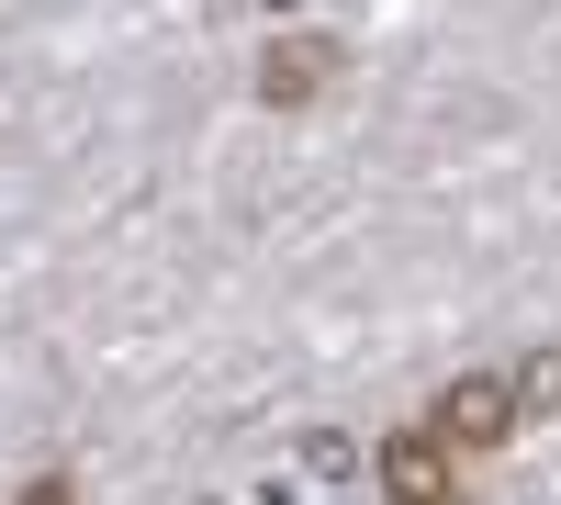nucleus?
Instances as JSON below:
<instances>
[{
  "label": "nucleus",
  "mask_w": 561,
  "mask_h": 505,
  "mask_svg": "<svg viewBox=\"0 0 561 505\" xmlns=\"http://www.w3.org/2000/svg\"><path fill=\"white\" fill-rule=\"evenodd\" d=\"M517 416H528V404H517V382H494V371H460V382L427 404V438L460 461V449H505V438H517Z\"/></svg>",
  "instance_id": "obj_1"
},
{
  "label": "nucleus",
  "mask_w": 561,
  "mask_h": 505,
  "mask_svg": "<svg viewBox=\"0 0 561 505\" xmlns=\"http://www.w3.org/2000/svg\"><path fill=\"white\" fill-rule=\"evenodd\" d=\"M370 472H382V494H393V505H460V472H449V449H438L427 427L382 438V461H370Z\"/></svg>",
  "instance_id": "obj_2"
},
{
  "label": "nucleus",
  "mask_w": 561,
  "mask_h": 505,
  "mask_svg": "<svg viewBox=\"0 0 561 505\" xmlns=\"http://www.w3.org/2000/svg\"><path fill=\"white\" fill-rule=\"evenodd\" d=\"M325 79H337V34H280L270 57H259V102L270 113H304Z\"/></svg>",
  "instance_id": "obj_3"
},
{
  "label": "nucleus",
  "mask_w": 561,
  "mask_h": 505,
  "mask_svg": "<svg viewBox=\"0 0 561 505\" xmlns=\"http://www.w3.org/2000/svg\"><path fill=\"white\" fill-rule=\"evenodd\" d=\"M517 404H561V359H528V371H517Z\"/></svg>",
  "instance_id": "obj_4"
},
{
  "label": "nucleus",
  "mask_w": 561,
  "mask_h": 505,
  "mask_svg": "<svg viewBox=\"0 0 561 505\" xmlns=\"http://www.w3.org/2000/svg\"><path fill=\"white\" fill-rule=\"evenodd\" d=\"M23 505H68V472H45V483H34V494H23Z\"/></svg>",
  "instance_id": "obj_5"
}]
</instances>
